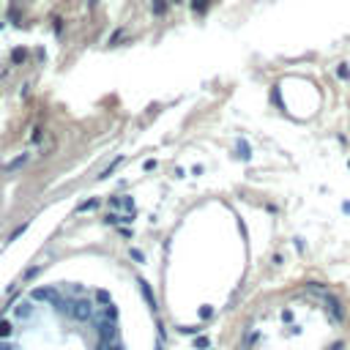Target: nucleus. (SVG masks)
<instances>
[{
  "mask_svg": "<svg viewBox=\"0 0 350 350\" xmlns=\"http://www.w3.org/2000/svg\"><path fill=\"white\" fill-rule=\"evenodd\" d=\"M93 205H96V200H88V203H85V205H79V211H91V208H93Z\"/></svg>",
  "mask_w": 350,
  "mask_h": 350,
  "instance_id": "obj_15",
  "label": "nucleus"
},
{
  "mask_svg": "<svg viewBox=\"0 0 350 350\" xmlns=\"http://www.w3.org/2000/svg\"><path fill=\"white\" fill-rule=\"evenodd\" d=\"M33 301H52V304H55L58 301L55 287H38V290H33Z\"/></svg>",
  "mask_w": 350,
  "mask_h": 350,
  "instance_id": "obj_3",
  "label": "nucleus"
},
{
  "mask_svg": "<svg viewBox=\"0 0 350 350\" xmlns=\"http://www.w3.org/2000/svg\"><path fill=\"white\" fill-rule=\"evenodd\" d=\"M96 331H99V342H115V334H118V323L104 318V320H96Z\"/></svg>",
  "mask_w": 350,
  "mask_h": 350,
  "instance_id": "obj_1",
  "label": "nucleus"
},
{
  "mask_svg": "<svg viewBox=\"0 0 350 350\" xmlns=\"http://www.w3.org/2000/svg\"><path fill=\"white\" fill-rule=\"evenodd\" d=\"M96 350H123V345H118V342H99Z\"/></svg>",
  "mask_w": 350,
  "mask_h": 350,
  "instance_id": "obj_6",
  "label": "nucleus"
},
{
  "mask_svg": "<svg viewBox=\"0 0 350 350\" xmlns=\"http://www.w3.org/2000/svg\"><path fill=\"white\" fill-rule=\"evenodd\" d=\"M93 315V307L88 304V301H74L71 304V318L74 320H88Z\"/></svg>",
  "mask_w": 350,
  "mask_h": 350,
  "instance_id": "obj_2",
  "label": "nucleus"
},
{
  "mask_svg": "<svg viewBox=\"0 0 350 350\" xmlns=\"http://www.w3.org/2000/svg\"><path fill=\"white\" fill-rule=\"evenodd\" d=\"M0 350H14V345L9 347V345H3V342H0Z\"/></svg>",
  "mask_w": 350,
  "mask_h": 350,
  "instance_id": "obj_16",
  "label": "nucleus"
},
{
  "mask_svg": "<svg viewBox=\"0 0 350 350\" xmlns=\"http://www.w3.org/2000/svg\"><path fill=\"white\" fill-rule=\"evenodd\" d=\"M17 315H19V318H28V315H30V304H19Z\"/></svg>",
  "mask_w": 350,
  "mask_h": 350,
  "instance_id": "obj_10",
  "label": "nucleus"
},
{
  "mask_svg": "<svg viewBox=\"0 0 350 350\" xmlns=\"http://www.w3.org/2000/svg\"><path fill=\"white\" fill-rule=\"evenodd\" d=\"M11 331H14V326L9 320H0V336L6 339V336H11Z\"/></svg>",
  "mask_w": 350,
  "mask_h": 350,
  "instance_id": "obj_5",
  "label": "nucleus"
},
{
  "mask_svg": "<svg viewBox=\"0 0 350 350\" xmlns=\"http://www.w3.org/2000/svg\"><path fill=\"white\" fill-rule=\"evenodd\" d=\"M41 274V266H36V268H28V274H25V279H33V277H38Z\"/></svg>",
  "mask_w": 350,
  "mask_h": 350,
  "instance_id": "obj_12",
  "label": "nucleus"
},
{
  "mask_svg": "<svg viewBox=\"0 0 350 350\" xmlns=\"http://www.w3.org/2000/svg\"><path fill=\"white\" fill-rule=\"evenodd\" d=\"M140 293L145 295L148 307H151V309H156V298H153V293H151V285H148V282H143V279H140Z\"/></svg>",
  "mask_w": 350,
  "mask_h": 350,
  "instance_id": "obj_4",
  "label": "nucleus"
},
{
  "mask_svg": "<svg viewBox=\"0 0 350 350\" xmlns=\"http://www.w3.org/2000/svg\"><path fill=\"white\" fill-rule=\"evenodd\" d=\"M25 159H28V153H22V156H19V159H14V161H11L9 167H6V170H17L19 164H25Z\"/></svg>",
  "mask_w": 350,
  "mask_h": 350,
  "instance_id": "obj_8",
  "label": "nucleus"
},
{
  "mask_svg": "<svg viewBox=\"0 0 350 350\" xmlns=\"http://www.w3.org/2000/svg\"><path fill=\"white\" fill-rule=\"evenodd\" d=\"M181 334H189V336H194V334H200V328H197V326H189V328L184 326V328H181Z\"/></svg>",
  "mask_w": 350,
  "mask_h": 350,
  "instance_id": "obj_13",
  "label": "nucleus"
},
{
  "mask_svg": "<svg viewBox=\"0 0 350 350\" xmlns=\"http://www.w3.org/2000/svg\"><path fill=\"white\" fill-rule=\"evenodd\" d=\"M25 230H28V222H25V225H19V227H17V230H14V233H11V235H9V241H14V238H19V235H22Z\"/></svg>",
  "mask_w": 350,
  "mask_h": 350,
  "instance_id": "obj_9",
  "label": "nucleus"
},
{
  "mask_svg": "<svg viewBox=\"0 0 350 350\" xmlns=\"http://www.w3.org/2000/svg\"><path fill=\"white\" fill-rule=\"evenodd\" d=\"M96 301H99V304H110V293H107V290L96 293Z\"/></svg>",
  "mask_w": 350,
  "mask_h": 350,
  "instance_id": "obj_11",
  "label": "nucleus"
},
{
  "mask_svg": "<svg viewBox=\"0 0 350 350\" xmlns=\"http://www.w3.org/2000/svg\"><path fill=\"white\" fill-rule=\"evenodd\" d=\"M328 350H342V347H339V345H334V347H328Z\"/></svg>",
  "mask_w": 350,
  "mask_h": 350,
  "instance_id": "obj_17",
  "label": "nucleus"
},
{
  "mask_svg": "<svg viewBox=\"0 0 350 350\" xmlns=\"http://www.w3.org/2000/svg\"><path fill=\"white\" fill-rule=\"evenodd\" d=\"M104 318H110V320H118V309L112 307V304H104Z\"/></svg>",
  "mask_w": 350,
  "mask_h": 350,
  "instance_id": "obj_7",
  "label": "nucleus"
},
{
  "mask_svg": "<svg viewBox=\"0 0 350 350\" xmlns=\"http://www.w3.org/2000/svg\"><path fill=\"white\" fill-rule=\"evenodd\" d=\"M200 318H213V309L211 307H203V309H200Z\"/></svg>",
  "mask_w": 350,
  "mask_h": 350,
  "instance_id": "obj_14",
  "label": "nucleus"
}]
</instances>
